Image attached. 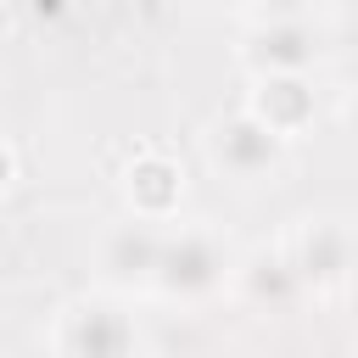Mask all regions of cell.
I'll return each mask as SVG.
<instances>
[{
  "mask_svg": "<svg viewBox=\"0 0 358 358\" xmlns=\"http://www.w3.org/2000/svg\"><path fill=\"white\" fill-rule=\"evenodd\" d=\"M229 246L207 229V224H179V229H162V252H157V268H151V291L168 296V302H201L213 291H224L229 280Z\"/></svg>",
  "mask_w": 358,
  "mask_h": 358,
  "instance_id": "obj_1",
  "label": "cell"
},
{
  "mask_svg": "<svg viewBox=\"0 0 358 358\" xmlns=\"http://www.w3.org/2000/svg\"><path fill=\"white\" fill-rule=\"evenodd\" d=\"M207 162L229 179V185H274L280 168H285V151L291 140H280L268 123H257L246 106L241 112H224L207 123Z\"/></svg>",
  "mask_w": 358,
  "mask_h": 358,
  "instance_id": "obj_2",
  "label": "cell"
},
{
  "mask_svg": "<svg viewBox=\"0 0 358 358\" xmlns=\"http://www.w3.org/2000/svg\"><path fill=\"white\" fill-rule=\"evenodd\" d=\"M50 347L73 352V358H117V352L140 347V324L117 296H73L56 313Z\"/></svg>",
  "mask_w": 358,
  "mask_h": 358,
  "instance_id": "obj_3",
  "label": "cell"
},
{
  "mask_svg": "<svg viewBox=\"0 0 358 358\" xmlns=\"http://www.w3.org/2000/svg\"><path fill=\"white\" fill-rule=\"evenodd\" d=\"M330 56L319 17H257L241 39V67L257 73H313Z\"/></svg>",
  "mask_w": 358,
  "mask_h": 358,
  "instance_id": "obj_4",
  "label": "cell"
},
{
  "mask_svg": "<svg viewBox=\"0 0 358 358\" xmlns=\"http://www.w3.org/2000/svg\"><path fill=\"white\" fill-rule=\"evenodd\" d=\"M280 257L296 274V291H336L352 274V224L324 213V218H302L285 241Z\"/></svg>",
  "mask_w": 358,
  "mask_h": 358,
  "instance_id": "obj_5",
  "label": "cell"
},
{
  "mask_svg": "<svg viewBox=\"0 0 358 358\" xmlns=\"http://www.w3.org/2000/svg\"><path fill=\"white\" fill-rule=\"evenodd\" d=\"M157 252H162V229L140 213L117 218L101 229L95 241V268L112 291H151V268H157Z\"/></svg>",
  "mask_w": 358,
  "mask_h": 358,
  "instance_id": "obj_6",
  "label": "cell"
},
{
  "mask_svg": "<svg viewBox=\"0 0 358 358\" xmlns=\"http://www.w3.org/2000/svg\"><path fill=\"white\" fill-rule=\"evenodd\" d=\"M246 112L257 123H268L280 140H302L319 123V84H313V73H257Z\"/></svg>",
  "mask_w": 358,
  "mask_h": 358,
  "instance_id": "obj_7",
  "label": "cell"
},
{
  "mask_svg": "<svg viewBox=\"0 0 358 358\" xmlns=\"http://www.w3.org/2000/svg\"><path fill=\"white\" fill-rule=\"evenodd\" d=\"M123 201H129V213H140L151 224H168L179 213V201H185V168H179V157H168L162 145L140 151L123 168Z\"/></svg>",
  "mask_w": 358,
  "mask_h": 358,
  "instance_id": "obj_8",
  "label": "cell"
},
{
  "mask_svg": "<svg viewBox=\"0 0 358 358\" xmlns=\"http://www.w3.org/2000/svg\"><path fill=\"white\" fill-rule=\"evenodd\" d=\"M229 280L252 296V302H285L291 291H296V274H291V263L280 257V246H263V252H252L241 268H229Z\"/></svg>",
  "mask_w": 358,
  "mask_h": 358,
  "instance_id": "obj_9",
  "label": "cell"
},
{
  "mask_svg": "<svg viewBox=\"0 0 358 358\" xmlns=\"http://www.w3.org/2000/svg\"><path fill=\"white\" fill-rule=\"evenodd\" d=\"M246 11H252V22L257 17H324L330 0H246Z\"/></svg>",
  "mask_w": 358,
  "mask_h": 358,
  "instance_id": "obj_10",
  "label": "cell"
},
{
  "mask_svg": "<svg viewBox=\"0 0 358 358\" xmlns=\"http://www.w3.org/2000/svg\"><path fill=\"white\" fill-rule=\"evenodd\" d=\"M11 179H17V151H11L6 140H0V196L11 190Z\"/></svg>",
  "mask_w": 358,
  "mask_h": 358,
  "instance_id": "obj_11",
  "label": "cell"
}]
</instances>
